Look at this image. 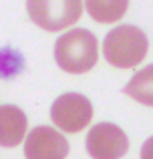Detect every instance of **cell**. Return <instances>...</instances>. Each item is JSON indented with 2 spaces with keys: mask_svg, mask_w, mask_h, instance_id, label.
<instances>
[{
  "mask_svg": "<svg viewBox=\"0 0 153 159\" xmlns=\"http://www.w3.org/2000/svg\"><path fill=\"white\" fill-rule=\"evenodd\" d=\"M141 159H153V137L141 145Z\"/></svg>",
  "mask_w": 153,
  "mask_h": 159,
  "instance_id": "cell-11",
  "label": "cell"
},
{
  "mask_svg": "<svg viewBox=\"0 0 153 159\" xmlns=\"http://www.w3.org/2000/svg\"><path fill=\"white\" fill-rule=\"evenodd\" d=\"M16 54H18V51H14V48H12V52L10 48H0V77L2 79H10L20 70L12 66V57H16Z\"/></svg>",
  "mask_w": 153,
  "mask_h": 159,
  "instance_id": "cell-10",
  "label": "cell"
},
{
  "mask_svg": "<svg viewBox=\"0 0 153 159\" xmlns=\"http://www.w3.org/2000/svg\"><path fill=\"white\" fill-rule=\"evenodd\" d=\"M69 155V141L56 129L40 125L26 135L24 157L26 159H65Z\"/></svg>",
  "mask_w": 153,
  "mask_h": 159,
  "instance_id": "cell-6",
  "label": "cell"
},
{
  "mask_svg": "<svg viewBox=\"0 0 153 159\" xmlns=\"http://www.w3.org/2000/svg\"><path fill=\"white\" fill-rule=\"evenodd\" d=\"M85 6L95 22L109 24L123 18L129 6V0H85Z\"/></svg>",
  "mask_w": 153,
  "mask_h": 159,
  "instance_id": "cell-8",
  "label": "cell"
},
{
  "mask_svg": "<svg viewBox=\"0 0 153 159\" xmlns=\"http://www.w3.org/2000/svg\"><path fill=\"white\" fill-rule=\"evenodd\" d=\"M123 93L135 99L137 103L147 107H153V65L141 69L131 77V81L125 85Z\"/></svg>",
  "mask_w": 153,
  "mask_h": 159,
  "instance_id": "cell-9",
  "label": "cell"
},
{
  "mask_svg": "<svg viewBox=\"0 0 153 159\" xmlns=\"http://www.w3.org/2000/svg\"><path fill=\"white\" fill-rule=\"evenodd\" d=\"M127 149V135L115 123H97L87 133V151L93 159H119Z\"/></svg>",
  "mask_w": 153,
  "mask_h": 159,
  "instance_id": "cell-5",
  "label": "cell"
},
{
  "mask_svg": "<svg viewBox=\"0 0 153 159\" xmlns=\"http://www.w3.org/2000/svg\"><path fill=\"white\" fill-rule=\"evenodd\" d=\"M147 36L133 24H121L107 32L103 43V54L109 65L117 69H133L147 54Z\"/></svg>",
  "mask_w": 153,
  "mask_h": 159,
  "instance_id": "cell-2",
  "label": "cell"
},
{
  "mask_svg": "<svg viewBox=\"0 0 153 159\" xmlns=\"http://www.w3.org/2000/svg\"><path fill=\"white\" fill-rule=\"evenodd\" d=\"M99 58L97 36L87 28L65 32L55 43V61L61 70L71 75L89 73Z\"/></svg>",
  "mask_w": 153,
  "mask_h": 159,
  "instance_id": "cell-1",
  "label": "cell"
},
{
  "mask_svg": "<svg viewBox=\"0 0 153 159\" xmlns=\"http://www.w3.org/2000/svg\"><path fill=\"white\" fill-rule=\"evenodd\" d=\"M28 119L16 105H0V147H16L26 135Z\"/></svg>",
  "mask_w": 153,
  "mask_h": 159,
  "instance_id": "cell-7",
  "label": "cell"
},
{
  "mask_svg": "<svg viewBox=\"0 0 153 159\" xmlns=\"http://www.w3.org/2000/svg\"><path fill=\"white\" fill-rule=\"evenodd\" d=\"M26 12L36 26L56 32L81 18L83 0H26Z\"/></svg>",
  "mask_w": 153,
  "mask_h": 159,
  "instance_id": "cell-3",
  "label": "cell"
},
{
  "mask_svg": "<svg viewBox=\"0 0 153 159\" xmlns=\"http://www.w3.org/2000/svg\"><path fill=\"white\" fill-rule=\"evenodd\" d=\"M93 105L81 93H63L51 107V119L61 131L79 133L91 123Z\"/></svg>",
  "mask_w": 153,
  "mask_h": 159,
  "instance_id": "cell-4",
  "label": "cell"
}]
</instances>
